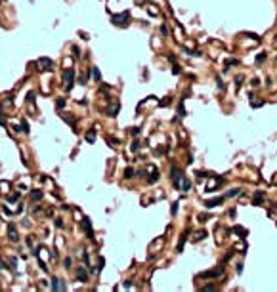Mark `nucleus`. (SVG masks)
I'll return each mask as SVG.
<instances>
[{"label":"nucleus","mask_w":277,"mask_h":292,"mask_svg":"<svg viewBox=\"0 0 277 292\" xmlns=\"http://www.w3.org/2000/svg\"><path fill=\"white\" fill-rule=\"evenodd\" d=\"M189 187H191V182L184 178V179H182V191H189Z\"/></svg>","instance_id":"15"},{"label":"nucleus","mask_w":277,"mask_h":292,"mask_svg":"<svg viewBox=\"0 0 277 292\" xmlns=\"http://www.w3.org/2000/svg\"><path fill=\"white\" fill-rule=\"evenodd\" d=\"M31 199H33L35 202L42 201V191H40V189H33V191H31Z\"/></svg>","instance_id":"11"},{"label":"nucleus","mask_w":277,"mask_h":292,"mask_svg":"<svg viewBox=\"0 0 277 292\" xmlns=\"http://www.w3.org/2000/svg\"><path fill=\"white\" fill-rule=\"evenodd\" d=\"M233 231H235L237 235H243V237H245V235H247V231H245V229H243V227H239V225H235V227H233Z\"/></svg>","instance_id":"21"},{"label":"nucleus","mask_w":277,"mask_h":292,"mask_svg":"<svg viewBox=\"0 0 277 292\" xmlns=\"http://www.w3.org/2000/svg\"><path fill=\"white\" fill-rule=\"evenodd\" d=\"M161 35H164V37L168 35V27H166V25H163V27H161Z\"/></svg>","instance_id":"32"},{"label":"nucleus","mask_w":277,"mask_h":292,"mask_svg":"<svg viewBox=\"0 0 277 292\" xmlns=\"http://www.w3.org/2000/svg\"><path fill=\"white\" fill-rule=\"evenodd\" d=\"M0 115H2V105H0Z\"/></svg>","instance_id":"44"},{"label":"nucleus","mask_w":277,"mask_h":292,"mask_svg":"<svg viewBox=\"0 0 277 292\" xmlns=\"http://www.w3.org/2000/svg\"><path fill=\"white\" fill-rule=\"evenodd\" d=\"M52 290H67V284H65L61 279L55 277L54 281H52Z\"/></svg>","instance_id":"7"},{"label":"nucleus","mask_w":277,"mask_h":292,"mask_svg":"<svg viewBox=\"0 0 277 292\" xmlns=\"http://www.w3.org/2000/svg\"><path fill=\"white\" fill-rule=\"evenodd\" d=\"M130 134H132V136H138V134H140V128H138V126L130 128Z\"/></svg>","instance_id":"30"},{"label":"nucleus","mask_w":277,"mask_h":292,"mask_svg":"<svg viewBox=\"0 0 277 292\" xmlns=\"http://www.w3.org/2000/svg\"><path fill=\"white\" fill-rule=\"evenodd\" d=\"M224 202V197H214V199H208V201L204 202V206L206 208H216V206H220Z\"/></svg>","instance_id":"6"},{"label":"nucleus","mask_w":277,"mask_h":292,"mask_svg":"<svg viewBox=\"0 0 277 292\" xmlns=\"http://www.w3.org/2000/svg\"><path fill=\"white\" fill-rule=\"evenodd\" d=\"M237 63H239L237 59H227L226 61V69H224V71H229V67H231V65H237Z\"/></svg>","instance_id":"19"},{"label":"nucleus","mask_w":277,"mask_h":292,"mask_svg":"<svg viewBox=\"0 0 277 292\" xmlns=\"http://www.w3.org/2000/svg\"><path fill=\"white\" fill-rule=\"evenodd\" d=\"M15 265H17V258H12L10 260V267H15Z\"/></svg>","instance_id":"34"},{"label":"nucleus","mask_w":277,"mask_h":292,"mask_svg":"<svg viewBox=\"0 0 277 292\" xmlns=\"http://www.w3.org/2000/svg\"><path fill=\"white\" fill-rule=\"evenodd\" d=\"M0 269H10V265L6 264V262L2 260V258H0Z\"/></svg>","instance_id":"29"},{"label":"nucleus","mask_w":277,"mask_h":292,"mask_svg":"<svg viewBox=\"0 0 277 292\" xmlns=\"http://www.w3.org/2000/svg\"><path fill=\"white\" fill-rule=\"evenodd\" d=\"M111 21L115 23V25H120V27H126L128 21H130V12H123V14H118V15H113L111 17Z\"/></svg>","instance_id":"2"},{"label":"nucleus","mask_w":277,"mask_h":292,"mask_svg":"<svg viewBox=\"0 0 277 292\" xmlns=\"http://www.w3.org/2000/svg\"><path fill=\"white\" fill-rule=\"evenodd\" d=\"M37 63H38V67H40L42 71H52V69H54V61H52L50 57H40Z\"/></svg>","instance_id":"3"},{"label":"nucleus","mask_w":277,"mask_h":292,"mask_svg":"<svg viewBox=\"0 0 277 292\" xmlns=\"http://www.w3.org/2000/svg\"><path fill=\"white\" fill-rule=\"evenodd\" d=\"M54 224H55V227H63V220H55Z\"/></svg>","instance_id":"36"},{"label":"nucleus","mask_w":277,"mask_h":292,"mask_svg":"<svg viewBox=\"0 0 277 292\" xmlns=\"http://www.w3.org/2000/svg\"><path fill=\"white\" fill-rule=\"evenodd\" d=\"M170 214H172V216L178 214V202H174V204H172V208H170Z\"/></svg>","instance_id":"26"},{"label":"nucleus","mask_w":277,"mask_h":292,"mask_svg":"<svg viewBox=\"0 0 277 292\" xmlns=\"http://www.w3.org/2000/svg\"><path fill=\"white\" fill-rule=\"evenodd\" d=\"M134 176H136V170L132 168V166H128V168L124 170V178H128V179H130V178H134Z\"/></svg>","instance_id":"13"},{"label":"nucleus","mask_w":277,"mask_h":292,"mask_svg":"<svg viewBox=\"0 0 277 292\" xmlns=\"http://www.w3.org/2000/svg\"><path fill=\"white\" fill-rule=\"evenodd\" d=\"M92 77H94L96 80H100V78H101V73H100V69H98V67H92Z\"/></svg>","instance_id":"16"},{"label":"nucleus","mask_w":277,"mask_h":292,"mask_svg":"<svg viewBox=\"0 0 277 292\" xmlns=\"http://www.w3.org/2000/svg\"><path fill=\"white\" fill-rule=\"evenodd\" d=\"M118 111H120V105H111V107H107V115H109V117H117V113H118Z\"/></svg>","instance_id":"10"},{"label":"nucleus","mask_w":277,"mask_h":292,"mask_svg":"<svg viewBox=\"0 0 277 292\" xmlns=\"http://www.w3.org/2000/svg\"><path fill=\"white\" fill-rule=\"evenodd\" d=\"M195 176H197V178H206V174H204V172H201V170L195 174Z\"/></svg>","instance_id":"39"},{"label":"nucleus","mask_w":277,"mask_h":292,"mask_svg":"<svg viewBox=\"0 0 277 292\" xmlns=\"http://www.w3.org/2000/svg\"><path fill=\"white\" fill-rule=\"evenodd\" d=\"M178 115H180V117H186V107H184V101H180V105H178Z\"/></svg>","instance_id":"17"},{"label":"nucleus","mask_w":277,"mask_h":292,"mask_svg":"<svg viewBox=\"0 0 277 292\" xmlns=\"http://www.w3.org/2000/svg\"><path fill=\"white\" fill-rule=\"evenodd\" d=\"M124 288H132V281H124Z\"/></svg>","instance_id":"42"},{"label":"nucleus","mask_w":277,"mask_h":292,"mask_svg":"<svg viewBox=\"0 0 277 292\" xmlns=\"http://www.w3.org/2000/svg\"><path fill=\"white\" fill-rule=\"evenodd\" d=\"M138 149H140V143H138V142H132V145H130V151H132V153H136Z\"/></svg>","instance_id":"24"},{"label":"nucleus","mask_w":277,"mask_h":292,"mask_svg":"<svg viewBox=\"0 0 277 292\" xmlns=\"http://www.w3.org/2000/svg\"><path fill=\"white\" fill-rule=\"evenodd\" d=\"M222 273H224V267H218V269H214V271H204L199 277H220Z\"/></svg>","instance_id":"9"},{"label":"nucleus","mask_w":277,"mask_h":292,"mask_svg":"<svg viewBox=\"0 0 277 292\" xmlns=\"http://www.w3.org/2000/svg\"><path fill=\"white\" fill-rule=\"evenodd\" d=\"M172 73H174V75L180 73V67H178V65H174V67H172Z\"/></svg>","instance_id":"40"},{"label":"nucleus","mask_w":277,"mask_h":292,"mask_svg":"<svg viewBox=\"0 0 277 292\" xmlns=\"http://www.w3.org/2000/svg\"><path fill=\"white\" fill-rule=\"evenodd\" d=\"M82 262H84V264H90V256H88L86 252H82Z\"/></svg>","instance_id":"28"},{"label":"nucleus","mask_w":277,"mask_h":292,"mask_svg":"<svg viewBox=\"0 0 277 292\" xmlns=\"http://www.w3.org/2000/svg\"><path fill=\"white\" fill-rule=\"evenodd\" d=\"M138 2H143V0H138Z\"/></svg>","instance_id":"45"},{"label":"nucleus","mask_w":277,"mask_h":292,"mask_svg":"<svg viewBox=\"0 0 277 292\" xmlns=\"http://www.w3.org/2000/svg\"><path fill=\"white\" fill-rule=\"evenodd\" d=\"M27 101H29V103L35 101V94H33V92H29V94H27Z\"/></svg>","instance_id":"31"},{"label":"nucleus","mask_w":277,"mask_h":292,"mask_svg":"<svg viewBox=\"0 0 277 292\" xmlns=\"http://www.w3.org/2000/svg\"><path fill=\"white\" fill-rule=\"evenodd\" d=\"M65 103H67V101H65V97H59V99H57V103H55V107H57V109H63V107H65Z\"/></svg>","instance_id":"20"},{"label":"nucleus","mask_w":277,"mask_h":292,"mask_svg":"<svg viewBox=\"0 0 277 292\" xmlns=\"http://www.w3.org/2000/svg\"><path fill=\"white\" fill-rule=\"evenodd\" d=\"M157 179H159V172H157V170L153 168V176H151V178H149V183H155V182H157Z\"/></svg>","instance_id":"22"},{"label":"nucleus","mask_w":277,"mask_h":292,"mask_svg":"<svg viewBox=\"0 0 277 292\" xmlns=\"http://www.w3.org/2000/svg\"><path fill=\"white\" fill-rule=\"evenodd\" d=\"M239 193H241V189H231V191L227 193L226 197H237V195H239Z\"/></svg>","instance_id":"25"},{"label":"nucleus","mask_w":277,"mask_h":292,"mask_svg":"<svg viewBox=\"0 0 277 292\" xmlns=\"http://www.w3.org/2000/svg\"><path fill=\"white\" fill-rule=\"evenodd\" d=\"M8 235H10V241H12V242H17V241H19V235H17L15 225H12V224L8 225Z\"/></svg>","instance_id":"8"},{"label":"nucleus","mask_w":277,"mask_h":292,"mask_svg":"<svg viewBox=\"0 0 277 292\" xmlns=\"http://www.w3.org/2000/svg\"><path fill=\"white\" fill-rule=\"evenodd\" d=\"M84 139H86L88 143H94V142H96V130H90V132L84 136Z\"/></svg>","instance_id":"12"},{"label":"nucleus","mask_w":277,"mask_h":292,"mask_svg":"<svg viewBox=\"0 0 277 292\" xmlns=\"http://www.w3.org/2000/svg\"><path fill=\"white\" fill-rule=\"evenodd\" d=\"M168 103H170V99H168V97H166L164 101H159V105H161V107H163V105H168Z\"/></svg>","instance_id":"41"},{"label":"nucleus","mask_w":277,"mask_h":292,"mask_svg":"<svg viewBox=\"0 0 277 292\" xmlns=\"http://www.w3.org/2000/svg\"><path fill=\"white\" fill-rule=\"evenodd\" d=\"M63 80H65V90L71 92L75 84V69H65L63 71Z\"/></svg>","instance_id":"1"},{"label":"nucleus","mask_w":277,"mask_h":292,"mask_svg":"<svg viewBox=\"0 0 277 292\" xmlns=\"http://www.w3.org/2000/svg\"><path fill=\"white\" fill-rule=\"evenodd\" d=\"M204 237H206V233L201 231V233H197V237H195V239H199V241H201V239H204Z\"/></svg>","instance_id":"35"},{"label":"nucleus","mask_w":277,"mask_h":292,"mask_svg":"<svg viewBox=\"0 0 277 292\" xmlns=\"http://www.w3.org/2000/svg\"><path fill=\"white\" fill-rule=\"evenodd\" d=\"M166 57H168V61H170V63H174V61H176V57H174V55H172V54H168V55H166Z\"/></svg>","instance_id":"38"},{"label":"nucleus","mask_w":277,"mask_h":292,"mask_svg":"<svg viewBox=\"0 0 277 292\" xmlns=\"http://www.w3.org/2000/svg\"><path fill=\"white\" fill-rule=\"evenodd\" d=\"M17 199H19V193H14V195H8V197H6V201H8V202H15Z\"/></svg>","instance_id":"18"},{"label":"nucleus","mask_w":277,"mask_h":292,"mask_svg":"<svg viewBox=\"0 0 277 292\" xmlns=\"http://www.w3.org/2000/svg\"><path fill=\"white\" fill-rule=\"evenodd\" d=\"M264 59H266V54H258V55H256V63H262Z\"/></svg>","instance_id":"27"},{"label":"nucleus","mask_w":277,"mask_h":292,"mask_svg":"<svg viewBox=\"0 0 277 292\" xmlns=\"http://www.w3.org/2000/svg\"><path fill=\"white\" fill-rule=\"evenodd\" d=\"M88 267H77V271H75V275H77V279L80 281V283H84V281H88Z\"/></svg>","instance_id":"5"},{"label":"nucleus","mask_w":277,"mask_h":292,"mask_svg":"<svg viewBox=\"0 0 277 292\" xmlns=\"http://www.w3.org/2000/svg\"><path fill=\"white\" fill-rule=\"evenodd\" d=\"M214 288H216V286H214V284H208V286H204L203 290H214Z\"/></svg>","instance_id":"43"},{"label":"nucleus","mask_w":277,"mask_h":292,"mask_svg":"<svg viewBox=\"0 0 277 292\" xmlns=\"http://www.w3.org/2000/svg\"><path fill=\"white\" fill-rule=\"evenodd\" d=\"M63 265L69 269V267H71V258H65V260H63Z\"/></svg>","instance_id":"33"},{"label":"nucleus","mask_w":277,"mask_h":292,"mask_svg":"<svg viewBox=\"0 0 277 292\" xmlns=\"http://www.w3.org/2000/svg\"><path fill=\"white\" fill-rule=\"evenodd\" d=\"M262 201H264V193H262V191H258V193L254 195V206H258Z\"/></svg>","instance_id":"14"},{"label":"nucleus","mask_w":277,"mask_h":292,"mask_svg":"<svg viewBox=\"0 0 277 292\" xmlns=\"http://www.w3.org/2000/svg\"><path fill=\"white\" fill-rule=\"evenodd\" d=\"M247 37H250V38H254V40H260V37H258V35H252V32H247Z\"/></svg>","instance_id":"37"},{"label":"nucleus","mask_w":277,"mask_h":292,"mask_svg":"<svg viewBox=\"0 0 277 292\" xmlns=\"http://www.w3.org/2000/svg\"><path fill=\"white\" fill-rule=\"evenodd\" d=\"M19 128H21V132H29V122L27 120H21V126Z\"/></svg>","instance_id":"23"},{"label":"nucleus","mask_w":277,"mask_h":292,"mask_svg":"<svg viewBox=\"0 0 277 292\" xmlns=\"http://www.w3.org/2000/svg\"><path fill=\"white\" fill-rule=\"evenodd\" d=\"M172 182H174V187L176 189H180V183H182V179H184V176H182V172L176 168V166H172Z\"/></svg>","instance_id":"4"}]
</instances>
